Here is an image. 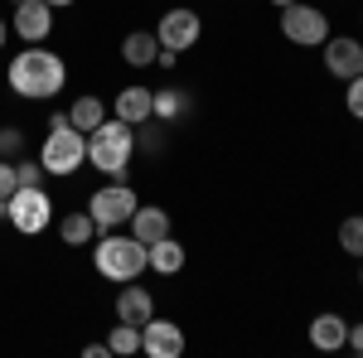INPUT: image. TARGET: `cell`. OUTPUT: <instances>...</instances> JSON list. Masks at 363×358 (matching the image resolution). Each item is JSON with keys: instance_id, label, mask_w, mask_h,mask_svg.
<instances>
[{"instance_id": "cell-21", "label": "cell", "mask_w": 363, "mask_h": 358, "mask_svg": "<svg viewBox=\"0 0 363 358\" xmlns=\"http://www.w3.org/2000/svg\"><path fill=\"white\" fill-rule=\"evenodd\" d=\"M339 252L344 257H363V213H349V218L339 223Z\"/></svg>"}, {"instance_id": "cell-19", "label": "cell", "mask_w": 363, "mask_h": 358, "mask_svg": "<svg viewBox=\"0 0 363 358\" xmlns=\"http://www.w3.org/2000/svg\"><path fill=\"white\" fill-rule=\"evenodd\" d=\"M184 262H189V252H184V242H174V233L160 237V242H150V272L155 276H179Z\"/></svg>"}, {"instance_id": "cell-24", "label": "cell", "mask_w": 363, "mask_h": 358, "mask_svg": "<svg viewBox=\"0 0 363 358\" xmlns=\"http://www.w3.org/2000/svg\"><path fill=\"white\" fill-rule=\"evenodd\" d=\"M349 92H344V107H349V116H354V121H363V73L359 78H349Z\"/></svg>"}, {"instance_id": "cell-32", "label": "cell", "mask_w": 363, "mask_h": 358, "mask_svg": "<svg viewBox=\"0 0 363 358\" xmlns=\"http://www.w3.org/2000/svg\"><path fill=\"white\" fill-rule=\"evenodd\" d=\"M272 5H277V10H286V5H291V0H272Z\"/></svg>"}, {"instance_id": "cell-10", "label": "cell", "mask_w": 363, "mask_h": 358, "mask_svg": "<svg viewBox=\"0 0 363 358\" xmlns=\"http://www.w3.org/2000/svg\"><path fill=\"white\" fill-rule=\"evenodd\" d=\"M320 54H325V73L339 78V83H349V78L363 73V39H354V34H330L320 44Z\"/></svg>"}, {"instance_id": "cell-14", "label": "cell", "mask_w": 363, "mask_h": 358, "mask_svg": "<svg viewBox=\"0 0 363 358\" xmlns=\"http://www.w3.org/2000/svg\"><path fill=\"white\" fill-rule=\"evenodd\" d=\"M126 228H131V237H136V242H145V247H150V242L169 237V213L160 208V203H136V213H131V223H126Z\"/></svg>"}, {"instance_id": "cell-11", "label": "cell", "mask_w": 363, "mask_h": 358, "mask_svg": "<svg viewBox=\"0 0 363 358\" xmlns=\"http://www.w3.org/2000/svg\"><path fill=\"white\" fill-rule=\"evenodd\" d=\"M184 349H189V339H184V330H179L174 320L150 315V320L140 325V354L145 358H179Z\"/></svg>"}, {"instance_id": "cell-9", "label": "cell", "mask_w": 363, "mask_h": 358, "mask_svg": "<svg viewBox=\"0 0 363 358\" xmlns=\"http://www.w3.org/2000/svg\"><path fill=\"white\" fill-rule=\"evenodd\" d=\"M10 34H20L25 44H49V34H54V5L49 0H15Z\"/></svg>"}, {"instance_id": "cell-2", "label": "cell", "mask_w": 363, "mask_h": 358, "mask_svg": "<svg viewBox=\"0 0 363 358\" xmlns=\"http://www.w3.org/2000/svg\"><path fill=\"white\" fill-rule=\"evenodd\" d=\"M92 267H97V276L126 286V281H140V276L150 272V247L136 242L131 233L112 228V233H97V242H92Z\"/></svg>"}, {"instance_id": "cell-22", "label": "cell", "mask_w": 363, "mask_h": 358, "mask_svg": "<svg viewBox=\"0 0 363 358\" xmlns=\"http://www.w3.org/2000/svg\"><path fill=\"white\" fill-rule=\"evenodd\" d=\"M107 349H112V354H121V358L140 354V325H126V320H116V325H112V339H107Z\"/></svg>"}, {"instance_id": "cell-16", "label": "cell", "mask_w": 363, "mask_h": 358, "mask_svg": "<svg viewBox=\"0 0 363 358\" xmlns=\"http://www.w3.org/2000/svg\"><path fill=\"white\" fill-rule=\"evenodd\" d=\"M184 116H194V92H184V87H155V121L160 126H179Z\"/></svg>"}, {"instance_id": "cell-6", "label": "cell", "mask_w": 363, "mask_h": 358, "mask_svg": "<svg viewBox=\"0 0 363 358\" xmlns=\"http://www.w3.org/2000/svg\"><path fill=\"white\" fill-rule=\"evenodd\" d=\"M136 203H140V194L131 189L126 179H107L102 189L87 198V213L97 223V233H112V228H126V223H131Z\"/></svg>"}, {"instance_id": "cell-8", "label": "cell", "mask_w": 363, "mask_h": 358, "mask_svg": "<svg viewBox=\"0 0 363 358\" xmlns=\"http://www.w3.org/2000/svg\"><path fill=\"white\" fill-rule=\"evenodd\" d=\"M155 39H160V49H174V54H184V49H194L199 39H203V20H199L194 10H184V5H174L160 15V25H155Z\"/></svg>"}, {"instance_id": "cell-29", "label": "cell", "mask_w": 363, "mask_h": 358, "mask_svg": "<svg viewBox=\"0 0 363 358\" xmlns=\"http://www.w3.org/2000/svg\"><path fill=\"white\" fill-rule=\"evenodd\" d=\"M107 354H112L107 344H87V349H83V358H107Z\"/></svg>"}, {"instance_id": "cell-17", "label": "cell", "mask_w": 363, "mask_h": 358, "mask_svg": "<svg viewBox=\"0 0 363 358\" xmlns=\"http://www.w3.org/2000/svg\"><path fill=\"white\" fill-rule=\"evenodd\" d=\"M58 242L63 247H92L97 242V223L87 208H68L63 218H58Z\"/></svg>"}, {"instance_id": "cell-13", "label": "cell", "mask_w": 363, "mask_h": 358, "mask_svg": "<svg viewBox=\"0 0 363 358\" xmlns=\"http://www.w3.org/2000/svg\"><path fill=\"white\" fill-rule=\"evenodd\" d=\"M344 344H349V320H344V315L325 310V315L310 320V349H320V354H339Z\"/></svg>"}, {"instance_id": "cell-27", "label": "cell", "mask_w": 363, "mask_h": 358, "mask_svg": "<svg viewBox=\"0 0 363 358\" xmlns=\"http://www.w3.org/2000/svg\"><path fill=\"white\" fill-rule=\"evenodd\" d=\"M344 349L363 354V320H349V344H344Z\"/></svg>"}, {"instance_id": "cell-18", "label": "cell", "mask_w": 363, "mask_h": 358, "mask_svg": "<svg viewBox=\"0 0 363 358\" xmlns=\"http://www.w3.org/2000/svg\"><path fill=\"white\" fill-rule=\"evenodd\" d=\"M160 54V39H155V29H131L126 39H121V63H131V68H150Z\"/></svg>"}, {"instance_id": "cell-20", "label": "cell", "mask_w": 363, "mask_h": 358, "mask_svg": "<svg viewBox=\"0 0 363 358\" xmlns=\"http://www.w3.org/2000/svg\"><path fill=\"white\" fill-rule=\"evenodd\" d=\"M107 116H112V107H107V102H102L97 92H83V97H78V102L68 107V121H73V126H78L83 136H87V131H97V126H102Z\"/></svg>"}, {"instance_id": "cell-5", "label": "cell", "mask_w": 363, "mask_h": 358, "mask_svg": "<svg viewBox=\"0 0 363 358\" xmlns=\"http://www.w3.org/2000/svg\"><path fill=\"white\" fill-rule=\"evenodd\" d=\"M0 218L10 223L20 237H39L54 223V194L44 189V184H20V189L0 203Z\"/></svg>"}, {"instance_id": "cell-1", "label": "cell", "mask_w": 363, "mask_h": 358, "mask_svg": "<svg viewBox=\"0 0 363 358\" xmlns=\"http://www.w3.org/2000/svg\"><path fill=\"white\" fill-rule=\"evenodd\" d=\"M5 87L15 97H25V102H54L58 92L68 87V63L49 44H25L5 63Z\"/></svg>"}, {"instance_id": "cell-23", "label": "cell", "mask_w": 363, "mask_h": 358, "mask_svg": "<svg viewBox=\"0 0 363 358\" xmlns=\"http://www.w3.org/2000/svg\"><path fill=\"white\" fill-rule=\"evenodd\" d=\"M0 155L5 160H20L25 155V126H0Z\"/></svg>"}, {"instance_id": "cell-3", "label": "cell", "mask_w": 363, "mask_h": 358, "mask_svg": "<svg viewBox=\"0 0 363 358\" xmlns=\"http://www.w3.org/2000/svg\"><path fill=\"white\" fill-rule=\"evenodd\" d=\"M131 160H136V126L107 116L97 131H87V165L107 179H126L131 174Z\"/></svg>"}, {"instance_id": "cell-25", "label": "cell", "mask_w": 363, "mask_h": 358, "mask_svg": "<svg viewBox=\"0 0 363 358\" xmlns=\"http://www.w3.org/2000/svg\"><path fill=\"white\" fill-rule=\"evenodd\" d=\"M15 189H20V174H15V160H5V155H0V203H5V198H10Z\"/></svg>"}, {"instance_id": "cell-31", "label": "cell", "mask_w": 363, "mask_h": 358, "mask_svg": "<svg viewBox=\"0 0 363 358\" xmlns=\"http://www.w3.org/2000/svg\"><path fill=\"white\" fill-rule=\"evenodd\" d=\"M49 5H54V10H63V5H78V0H49Z\"/></svg>"}, {"instance_id": "cell-28", "label": "cell", "mask_w": 363, "mask_h": 358, "mask_svg": "<svg viewBox=\"0 0 363 358\" xmlns=\"http://www.w3.org/2000/svg\"><path fill=\"white\" fill-rule=\"evenodd\" d=\"M155 63H160V68H174V63H179V54H174V49H160V54H155Z\"/></svg>"}, {"instance_id": "cell-4", "label": "cell", "mask_w": 363, "mask_h": 358, "mask_svg": "<svg viewBox=\"0 0 363 358\" xmlns=\"http://www.w3.org/2000/svg\"><path fill=\"white\" fill-rule=\"evenodd\" d=\"M39 165H44V174H54V179H68V174H78L87 165V136L68 121V111H54L49 116V136L39 145Z\"/></svg>"}, {"instance_id": "cell-15", "label": "cell", "mask_w": 363, "mask_h": 358, "mask_svg": "<svg viewBox=\"0 0 363 358\" xmlns=\"http://www.w3.org/2000/svg\"><path fill=\"white\" fill-rule=\"evenodd\" d=\"M155 315V296L136 286V281H126L121 291H116V320H126V325H145Z\"/></svg>"}, {"instance_id": "cell-33", "label": "cell", "mask_w": 363, "mask_h": 358, "mask_svg": "<svg viewBox=\"0 0 363 358\" xmlns=\"http://www.w3.org/2000/svg\"><path fill=\"white\" fill-rule=\"evenodd\" d=\"M359 286H363V257H359Z\"/></svg>"}, {"instance_id": "cell-34", "label": "cell", "mask_w": 363, "mask_h": 358, "mask_svg": "<svg viewBox=\"0 0 363 358\" xmlns=\"http://www.w3.org/2000/svg\"><path fill=\"white\" fill-rule=\"evenodd\" d=\"M359 25H363V10H359Z\"/></svg>"}, {"instance_id": "cell-7", "label": "cell", "mask_w": 363, "mask_h": 358, "mask_svg": "<svg viewBox=\"0 0 363 358\" xmlns=\"http://www.w3.org/2000/svg\"><path fill=\"white\" fill-rule=\"evenodd\" d=\"M281 34H286V44H296V49H320L335 29H330V15H325L320 5L291 0V5L281 10Z\"/></svg>"}, {"instance_id": "cell-30", "label": "cell", "mask_w": 363, "mask_h": 358, "mask_svg": "<svg viewBox=\"0 0 363 358\" xmlns=\"http://www.w3.org/2000/svg\"><path fill=\"white\" fill-rule=\"evenodd\" d=\"M5 39H10V20H0V54H5Z\"/></svg>"}, {"instance_id": "cell-26", "label": "cell", "mask_w": 363, "mask_h": 358, "mask_svg": "<svg viewBox=\"0 0 363 358\" xmlns=\"http://www.w3.org/2000/svg\"><path fill=\"white\" fill-rule=\"evenodd\" d=\"M15 174H20V184H44V165L39 160H15Z\"/></svg>"}, {"instance_id": "cell-12", "label": "cell", "mask_w": 363, "mask_h": 358, "mask_svg": "<svg viewBox=\"0 0 363 358\" xmlns=\"http://www.w3.org/2000/svg\"><path fill=\"white\" fill-rule=\"evenodd\" d=\"M112 116H116V121H126V126L150 121V116H155V87H145V83L121 87V92H116V102H112Z\"/></svg>"}]
</instances>
